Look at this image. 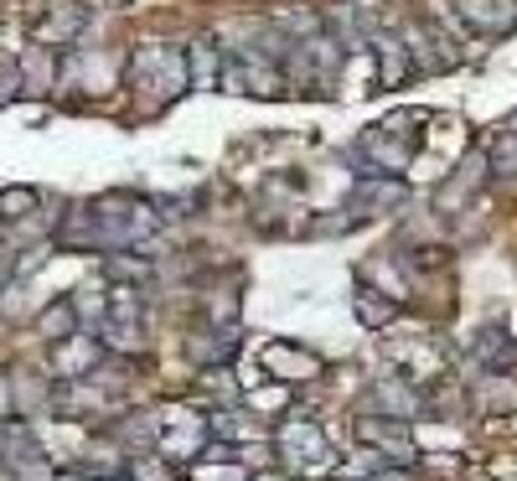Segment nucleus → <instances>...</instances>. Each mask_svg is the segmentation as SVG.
<instances>
[{"label": "nucleus", "instance_id": "f257e3e1", "mask_svg": "<svg viewBox=\"0 0 517 481\" xmlns=\"http://www.w3.org/2000/svg\"><path fill=\"white\" fill-rule=\"evenodd\" d=\"M187 52H176V47H145L135 57V88H140V99L150 104H171L181 88H187Z\"/></svg>", "mask_w": 517, "mask_h": 481}, {"label": "nucleus", "instance_id": "f03ea898", "mask_svg": "<svg viewBox=\"0 0 517 481\" xmlns=\"http://www.w3.org/2000/svg\"><path fill=\"white\" fill-rule=\"evenodd\" d=\"M455 11H461L466 26H476L486 37H502L517 26V0H455Z\"/></svg>", "mask_w": 517, "mask_h": 481}, {"label": "nucleus", "instance_id": "7ed1b4c3", "mask_svg": "<svg viewBox=\"0 0 517 481\" xmlns=\"http://www.w3.org/2000/svg\"><path fill=\"white\" fill-rule=\"evenodd\" d=\"M94 368H104V352H99V337H63V347H57V373L63 378H88Z\"/></svg>", "mask_w": 517, "mask_h": 481}, {"label": "nucleus", "instance_id": "20e7f679", "mask_svg": "<svg viewBox=\"0 0 517 481\" xmlns=\"http://www.w3.org/2000/svg\"><path fill=\"white\" fill-rule=\"evenodd\" d=\"M409 150H414V140H393V130H368L362 135V161L378 166V171H404Z\"/></svg>", "mask_w": 517, "mask_h": 481}, {"label": "nucleus", "instance_id": "39448f33", "mask_svg": "<svg viewBox=\"0 0 517 481\" xmlns=\"http://www.w3.org/2000/svg\"><path fill=\"white\" fill-rule=\"evenodd\" d=\"M264 368L280 373V378H316V373H321L316 357L300 352V347H290V342H269V347H264Z\"/></svg>", "mask_w": 517, "mask_h": 481}, {"label": "nucleus", "instance_id": "423d86ee", "mask_svg": "<svg viewBox=\"0 0 517 481\" xmlns=\"http://www.w3.org/2000/svg\"><path fill=\"white\" fill-rule=\"evenodd\" d=\"M517 363V347L507 342V332L502 326H486V332L476 337V368H486V373H507Z\"/></svg>", "mask_w": 517, "mask_h": 481}, {"label": "nucleus", "instance_id": "0eeeda50", "mask_svg": "<svg viewBox=\"0 0 517 481\" xmlns=\"http://www.w3.org/2000/svg\"><path fill=\"white\" fill-rule=\"evenodd\" d=\"M373 52H378V68H383V83H388V88L409 83V52H404V37L378 32V37H373Z\"/></svg>", "mask_w": 517, "mask_h": 481}, {"label": "nucleus", "instance_id": "6e6552de", "mask_svg": "<svg viewBox=\"0 0 517 481\" xmlns=\"http://www.w3.org/2000/svg\"><path fill=\"white\" fill-rule=\"evenodd\" d=\"M280 445L290 450V456H300V466H316L321 450H326V445H321V430H311L306 419H290V425L280 430Z\"/></svg>", "mask_w": 517, "mask_h": 481}, {"label": "nucleus", "instance_id": "1a4fd4ad", "mask_svg": "<svg viewBox=\"0 0 517 481\" xmlns=\"http://www.w3.org/2000/svg\"><path fill=\"white\" fill-rule=\"evenodd\" d=\"M357 435H362V440H378V445H383V456H393V461H414V445H409V435H404V430L378 425V419H357Z\"/></svg>", "mask_w": 517, "mask_h": 481}, {"label": "nucleus", "instance_id": "9d476101", "mask_svg": "<svg viewBox=\"0 0 517 481\" xmlns=\"http://www.w3.org/2000/svg\"><path fill=\"white\" fill-rule=\"evenodd\" d=\"M373 404H383V414H399V419H414V414H419V394H414V388H409V383H388V378L373 388L368 409H373Z\"/></svg>", "mask_w": 517, "mask_h": 481}, {"label": "nucleus", "instance_id": "9b49d317", "mask_svg": "<svg viewBox=\"0 0 517 481\" xmlns=\"http://www.w3.org/2000/svg\"><path fill=\"white\" fill-rule=\"evenodd\" d=\"M440 37V32H435ZM430 32H419V26H409V37H404V52H414V63L419 68H450L455 63V52L450 47H440Z\"/></svg>", "mask_w": 517, "mask_h": 481}, {"label": "nucleus", "instance_id": "f8f14e48", "mask_svg": "<svg viewBox=\"0 0 517 481\" xmlns=\"http://www.w3.org/2000/svg\"><path fill=\"white\" fill-rule=\"evenodd\" d=\"M357 202H362V207H352L357 218H368V213H388V207H399V202H404V187H399V182H368V187H357Z\"/></svg>", "mask_w": 517, "mask_h": 481}, {"label": "nucleus", "instance_id": "ddd939ff", "mask_svg": "<svg viewBox=\"0 0 517 481\" xmlns=\"http://www.w3.org/2000/svg\"><path fill=\"white\" fill-rule=\"evenodd\" d=\"M104 275L109 280H130V285H150V259H135L130 249H114V254H104Z\"/></svg>", "mask_w": 517, "mask_h": 481}, {"label": "nucleus", "instance_id": "4468645a", "mask_svg": "<svg viewBox=\"0 0 517 481\" xmlns=\"http://www.w3.org/2000/svg\"><path fill=\"white\" fill-rule=\"evenodd\" d=\"M187 73H192V83H197V88H207V83H218V78H223V57L212 52L207 42H192V47H187Z\"/></svg>", "mask_w": 517, "mask_h": 481}, {"label": "nucleus", "instance_id": "2eb2a0df", "mask_svg": "<svg viewBox=\"0 0 517 481\" xmlns=\"http://www.w3.org/2000/svg\"><path fill=\"white\" fill-rule=\"evenodd\" d=\"M352 311L368 321V326H388V321H393V300H378L368 285H357V290H352Z\"/></svg>", "mask_w": 517, "mask_h": 481}, {"label": "nucleus", "instance_id": "dca6fc26", "mask_svg": "<svg viewBox=\"0 0 517 481\" xmlns=\"http://www.w3.org/2000/svg\"><path fill=\"white\" fill-rule=\"evenodd\" d=\"M78 26H83V11H63V6H57V11L37 26V37H42V42H73Z\"/></svg>", "mask_w": 517, "mask_h": 481}, {"label": "nucleus", "instance_id": "f3484780", "mask_svg": "<svg viewBox=\"0 0 517 481\" xmlns=\"http://www.w3.org/2000/svg\"><path fill=\"white\" fill-rule=\"evenodd\" d=\"M42 332H47V337H73V332H78V311H73V300H63V306L42 311Z\"/></svg>", "mask_w": 517, "mask_h": 481}, {"label": "nucleus", "instance_id": "a211bd4d", "mask_svg": "<svg viewBox=\"0 0 517 481\" xmlns=\"http://www.w3.org/2000/svg\"><path fill=\"white\" fill-rule=\"evenodd\" d=\"M486 161H492L502 176H507V171H517V130L497 135V145H492V156H486Z\"/></svg>", "mask_w": 517, "mask_h": 481}, {"label": "nucleus", "instance_id": "6ab92c4d", "mask_svg": "<svg viewBox=\"0 0 517 481\" xmlns=\"http://www.w3.org/2000/svg\"><path fill=\"white\" fill-rule=\"evenodd\" d=\"M32 202H37V192H6L0 197V213H32Z\"/></svg>", "mask_w": 517, "mask_h": 481}, {"label": "nucleus", "instance_id": "aec40b11", "mask_svg": "<svg viewBox=\"0 0 517 481\" xmlns=\"http://www.w3.org/2000/svg\"><path fill=\"white\" fill-rule=\"evenodd\" d=\"M512 130H517V114H512Z\"/></svg>", "mask_w": 517, "mask_h": 481}]
</instances>
